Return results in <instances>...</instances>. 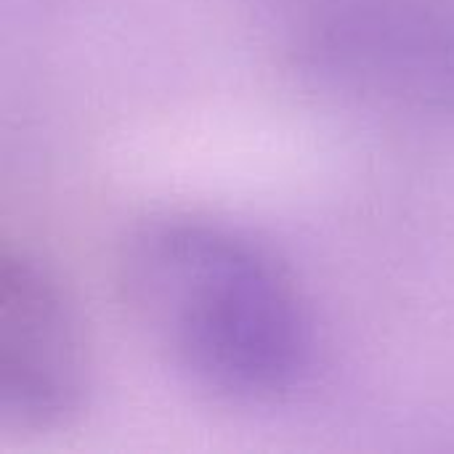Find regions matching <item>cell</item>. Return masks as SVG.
<instances>
[{"instance_id": "1", "label": "cell", "mask_w": 454, "mask_h": 454, "mask_svg": "<svg viewBox=\"0 0 454 454\" xmlns=\"http://www.w3.org/2000/svg\"><path fill=\"white\" fill-rule=\"evenodd\" d=\"M117 290L149 346L218 402L279 404L317 370V322L298 279L226 221L162 213L136 223L117 253Z\"/></svg>"}, {"instance_id": "2", "label": "cell", "mask_w": 454, "mask_h": 454, "mask_svg": "<svg viewBox=\"0 0 454 454\" xmlns=\"http://www.w3.org/2000/svg\"><path fill=\"white\" fill-rule=\"evenodd\" d=\"M282 59L311 82L454 120V0H250Z\"/></svg>"}, {"instance_id": "3", "label": "cell", "mask_w": 454, "mask_h": 454, "mask_svg": "<svg viewBox=\"0 0 454 454\" xmlns=\"http://www.w3.org/2000/svg\"><path fill=\"white\" fill-rule=\"evenodd\" d=\"M90 356L80 314L35 255H0V418L19 434L72 423L88 402Z\"/></svg>"}]
</instances>
